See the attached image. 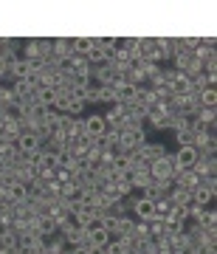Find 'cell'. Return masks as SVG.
I'll return each mask as SVG.
<instances>
[{
    "label": "cell",
    "instance_id": "6da1fadb",
    "mask_svg": "<svg viewBox=\"0 0 217 254\" xmlns=\"http://www.w3.org/2000/svg\"><path fill=\"white\" fill-rule=\"evenodd\" d=\"M178 173V167H175V158L172 153H166L163 158L150 164V175H153V181H172V175Z\"/></svg>",
    "mask_w": 217,
    "mask_h": 254
},
{
    "label": "cell",
    "instance_id": "7a4b0ae2",
    "mask_svg": "<svg viewBox=\"0 0 217 254\" xmlns=\"http://www.w3.org/2000/svg\"><path fill=\"white\" fill-rule=\"evenodd\" d=\"M82 125H85V136L88 138H102L108 133V125H105V116H102V113L82 116Z\"/></svg>",
    "mask_w": 217,
    "mask_h": 254
},
{
    "label": "cell",
    "instance_id": "3957f363",
    "mask_svg": "<svg viewBox=\"0 0 217 254\" xmlns=\"http://www.w3.org/2000/svg\"><path fill=\"white\" fill-rule=\"evenodd\" d=\"M172 158H175L178 170H192L198 161V150L195 147H178V153H172Z\"/></svg>",
    "mask_w": 217,
    "mask_h": 254
},
{
    "label": "cell",
    "instance_id": "277c9868",
    "mask_svg": "<svg viewBox=\"0 0 217 254\" xmlns=\"http://www.w3.org/2000/svg\"><path fill=\"white\" fill-rule=\"evenodd\" d=\"M110 240H113V237H110L105 229H102L99 220H96L93 226H88V246H91V249H105Z\"/></svg>",
    "mask_w": 217,
    "mask_h": 254
},
{
    "label": "cell",
    "instance_id": "5b68a950",
    "mask_svg": "<svg viewBox=\"0 0 217 254\" xmlns=\"http://www.w3.org/2000/svg\"><path fill=\"white\" fill-rule=\"evenodd\" d=\"M192 173L198 175L200 181H203V178H212V175H217V155L198 158V161H195V167H192Z\"/></svg>",
    "mask_w": 217,
    "mask_h": 254
},
{
    "label": "cell",
    "instance_id": "8992f818",
    "mask_svg": "<svg viewBox=\"0 0 217 254\" xmlns=\"http://www.w3.org/2000/svg\"><path fill=\"white\" fill-rule=\"evenodd\" d=\"M51 54H54L56 60L73 57V37H56V40H51Z\"/></svg>",
    "mask_w": 217,
    "mask_h": 254
},
{
    "label": "cell",
    "instance_id": "52a82bcc",
    "mask_svg": "<svg viewBox=\"0 0 217 254\" xmlns=\"http://www.w3.org/2000/svg\"><path fill=\"white\" fill-rule=\"evenodd\" d=\"M138 155H141L147 164H153V161H158V158H163V155H166V147H163L161 141H147V144L138 150Z\"/></svg>",
    "mask_w": 217,
    "mask_h": 254
},
{
    "label": "cell",
    "instance_id": "ba28073f",
    "mask_svg": "<svg viewBox=\"0 0 217 254\" xmlns=\"http://www.w3.org/2000/svg\"><path fill=\"white\" fill-rule=\"evenodd\" d=\"M14 147H17V153L20 155H34L37 150H40V138L34 136V133H26V136H20L17 141H14Z\"/></svg>",
    "mask_w": 217,
    "mask_h": 254
},
{
    "label": "cell",
    "instance_id": "9c48e42d",
    "mask_svg": "<svg viewBox=\"0 0 217 254\" xmlns=\"http://www.w3.org/2000/svg\"><path fill=\"white\" fill-rule=\"evenodd\" d=\"M215 198H217V190H209V187H198L192 192V203L195 206H209Z\"/></svg>",
    "mask_w": 217,
    "mask_h": 254
},
{
    "label": "cell",
    "instance_id": "30bf717a",
    "mask_svg": "<svg viewBox=\"0 0 217 254\" xmlns=\"http://www.w3.org/2000/svg\"><path fill=\"white\" fill-rule=\"evenodd\" d=\"M133 215H136L138 220H153V200L138 198V203L133 206Z\"/></svg>",
    "mask_w": 217,
    "mask_h": 254
},
{
    "label": "cell",
    "instance_id": "8fae6325",
    "mask_svg": "<svg viewBox=\"0 0 217 254\" xmlns=\"http://www.w3.org/2000/svg\"><path fill=\"white\" fill-rule=\"evenodd\" d=\"M93 48V37H73V54L88 57Z\"/></svg>",
    "mask_w": 217,
    "mask_h": 254
},
{
    "label": "cell",
    "instance_id": "7c38bea8",
    "mask_svg": "<svg viewBox=\"0 0 217 254\" xmlns=\"http://www.w3.org/2000/svg\"><path fill=\"white\" fill-rule=\"evenodd\" d=\"M9 198H11V203H26L28 200V187L26 184H11L9 187Z\"/></svg>",
    "mask_w": 217,
    "mask_h": 254
},
{
    "label": "cell",
    "instance_id": "4fadbf2b",
    "mask_svg": "<svg viewBox=\"0 0 217 254\" xmlns=\"http://www.w3.org/2000/svg\"><path fill=\"white\" fill-rule=\"evenodd\" d=\"M195 223H198V226H203V229H217V212L206 206L203 212H200V218L195 220Z\"/></svg>",
    "mask_w": 217,
    "mask_h": 254
},
{
    "label": "cell",
    "instance_id": "5bb4252c",
    "mask_svg": "<svg viewBox=\"0 0 217 254\" xmlns=\"http://www.w3.org/2000/svg\"><path fill=\"white\" fill-rule=\"evenodd\" d=\"M133 232H136V220L133 218H118V226H116V237H133Z\"/></svg>",
    "mask_w": 217,
    "mask_h": 254
},
{
    "label": "cell",
    "instance_id": "9a60e30c",
    "mask_svg": "<svg viewBox=\"0 0 217 254\" xmlns=\"http://www.w3.org/2000/svg\"><path fill=\"white\" fill-rule=\"evenodd\" d=\"M195 116H198V122L203 127H206V125H217V108H200Z\"/></svg>",
    "mask_w": 217,
    "mask_h": 254
},
{
    "label": "cell",
    "instance_id": "2e32d148",
    "mask_svg": "<svg viewBox=\"0 0 217 254\" xmlns=\"http://www.w3.org/2000/svg\"><path fill=\"white\" fill-rule=\"evenodd\" d=\"M99 105H116V88L113 85H99Z\"/></svg>",
    "mask_w": 217,
    "mask_h": 254
},
{
    "label": "cell",
    "instance_id": "e0dca14e",
    "mask_svg": "<svg viewBox=\"0 0 217 254\" xmlns=\"http://www.w3.org/2000/svg\"><path fill=\"white\" fill-rule=\"evenodd\" d=\"M200 108H217V88H203L200 91Z\"/></svg>",
    "mask_w": 217,
    "mask_h": 254
},
{
    "label": "cell",
    "instance_id": "ac0fdd59",
    "mask_svg": "<svg viewBox=\"0 0 217 254\" xmlns=\"http://www.w3.org/2000/svg\"><path fill=\"white\" fill-rule=\"evenodd\" d=\"M195 136L198 133H192V130H178L175 141H178V147H195Z\"/></svg>",
    "mask_w": 217,
    "mask_h": 254
},
{
    "label": "cell",
    "instance_id": "d6986e66",
    "mask_svg": "<svg viewBox=\"0 0 217 254\" xmlns=\"http://www.w3.org/2000/svg\"><path fill=\"white\" fill-rule=\"evenodd\" d=\"M14 99V91H11V85H0V105H11Z\"/></svg>",
    "mask_w": 217,
    "mask_h": 254
},
{
    "label": "cell",
    "instance_id": "ffe728a7",
    "mask_svg": "<svg viewBox=\"0 0 217 254\" xmlns=\"http://www.w3.org/2000/svg\"><path fill=\"white\" fill-rule=\"evenodd\" d=\"M82 110H85V102L73 96V99H71V105H68V116H82Z\"/></svg>",
    "mask_w": 217,
    "mask_h": 254
},
{
    "label": "cell",
    "instance_id": "44dd1931",
    "mask_svg": "<svg viewBox=\"0 0 217 254\" xmlns=\"http://www.w3.org/2000/svg\"><path fill=\"white\" fill-rule=\"evenodd\" d=\"M9 48V37H0V51H6Z\"/></svg>",
    "mask_w": 217,
    "mask_h": 254
},
{
    "label": "cell",
    "instance_id": "7402d4cb",
    "mask_svg": "<svg viewBox=\"0 0 217 254\" xmlns=\"http://www.w3.org/2000/svg\"><path fill=\"white\" fill-rule=\"evenodd\" d=\"M3 73H6V65H3V57H0V76H3Z\"/></svg>",
    "mask_w": 217,
    "mask_h": 254
}]
</instances>
